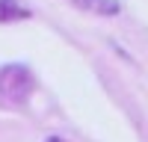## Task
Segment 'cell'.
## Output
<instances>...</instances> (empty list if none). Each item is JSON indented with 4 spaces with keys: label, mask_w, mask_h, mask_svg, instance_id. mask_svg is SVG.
<instances>
[{
    "label": "cell",
    "mask_w": 148,
    "mask_h": 142,
    "mask_svg": "<svg viewBox=\"0 0 148 142\" xmlns=\"http://www.w3.org/2000/svg\"><path fill=\"white\" fill-rule=\"evenodd\" d=\"M36 89V77L27 65H3L0 68V92H3L6 104H24Z\"/></svg>",
    "instance_id": "6da1fadb"
},
{
    "label": "cell",
    "mask_w": 148,
    "mask_h": 142,
    "mask_svg": "<svg viewBox=\"0 0 148 142\" xmlns=\"http://www.w3.org/2000/svg\"><path fill=\"white\" fill-rule=\"evenodd\" d=\"M77 9L86 12H95V15H104V18H113L121 12V0H71Z\"/></svg>",
    "instance_id": "7a4b0ae2"
},
{
    "label": "cell",
    "mask_w": 148,
    "mask_h": 142,
    "mask_svg": "<svg viewBox=\"0 0 148 142\" xmlns=\"http://www.w3.org/2000/svg\"><path fill=\"white\" fill-rule=\"evenodd\" d=\"M33 12L27 6H21L18 0H0V24H12V21H27Z\"/></svg>",
    "instance_id": "3957f363"
},
{
    "label": "cell",
    "mask_w": 148,
    "mask_h": 142,
    "mask_svg": "<svg viewBox=\"0 0 148 142\" xmlns=\"http://www.w3.org/2000/svg\"><path fill=\"white\" fill-rule=\"evenodd\" d=\"M45 142H65V139H59V136H51V139H45Z\"/></svg>",
    "instance_id": "277c9868"
}]
</instances>
